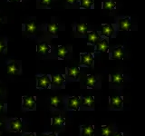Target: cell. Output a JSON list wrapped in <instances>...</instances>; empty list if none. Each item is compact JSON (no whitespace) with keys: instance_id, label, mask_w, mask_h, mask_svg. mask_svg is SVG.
Wrapping results in <instances>:
<instances>
[{"instance_id":"29","label":"cell","mask_w":145,"mask_h":136,"mask_svg":"<svg viewBox=\"0 0 145 136\" xmlns=\"http://www.w3.org/2000/svg\"><path fill=\"white\" fill-rule=\"evenodd\" d=\"M7 45L5 44L4 41L2 39H0V53H3V51L7 48Z\"/></svg>"},{"instance_id":"32","label":"cell","mask_w":145,"mask_h":136,"mask_svg":"<svg viewBox=\"0 0 145 136\" xmlns=\"http://www.w3.org/2000/svg\"><path fill=\"white\" fill-rule=\"evenodd\" d=\"M67 3H69V4H74L75 2H77L78 0H66Z\"/></svg>"},{"instance_id":"15","label":"cell","mask_w":145,"mask_h":136,"mask_svg":"<svg viewBox=\"0 0 145 136\" xmlns=\"http://www.w3.org/2000/svg\"><path fill=\"white\" fill-rule=\"evenodd\" d=\"M63 82H65V77L62 75H54L52 76V80L51 83L56 86H62L63 84Z\"/></svg>"},{"instance_id":"33","label":"cell","mask_w":145,"mask_h":136,"mask_svg":"<svg viewBox=\"0 0 145 136\" xmlns=\"http://www.w3.org/2000/svg\"><path fill=\"white\" fill-rule=\"evenodd\" d=\"M112 136H123V134H122L121 133H114Z\"/></svg>"},{"instance_id":"24","label":"cell","mask_w":145,"mask_h":136,"mask_svg":"<svg viewBox=\"0 0 145 136\" xmlns=\"http://www.w3.org/2000/svg\"><path fill=\"white\" fill-rule=\"evenodd\" d=\"M68 54V49L66 46H63V45H59L57 47V56L60 59H63L65 56Z\"/></svg>"},{"instance_id":"2","label":"cell","mask_w":145,"mask_h":136,"mask_svg":"<svg viewBox=\"0 0 145 136\" xmlns=\"http://www.w3.org/2000/svg\"><path fill=\"white\" fill-rule=\"evenodd\" d=\"M81 105H82V100L80 99L79 96L70 97L69 99H68L67 107H68V109H69V110L77 111Z\"/></svg>"},{"instance_id":"7","label":"cell","mask_w":145,"mask_h":136,"mask_svg":"<svg viewBox=\"0 0 145 136\" xmlns=\"http://www.w3.org/2000/svg\"><path fill=\"white\" fill-rule=\"evenodd\" d=\"M131 27V18L125 17L119 20V30L120 31H129Z\"/></svg>"},{"instance_id":"8","label":"cell","mask_w":145,"mask_h":136,"mask_svg":"<svg viewBox=\"0 0 145 136\" xmlns=\"http://www.w3.org/2000/svg\"><path fill=\"white\" fill-rule=\"evenodd\" d=\"M19 71H20L19 65L15 61L10 62L7 66V73L8 75H17Z\"/></svg>"},{"instance_id":"28","label":"cell","mask_w":145,"mask_h":136,"mask_svg":"<svg viewBox=\"0 0 145 136\" xmlns=\"http://www.w3.org/2000/svg\"><path fill=\"white\" fill-rule=\"evenodd\" d=\"M81 4L80 6L82 8H86V9H89L91 8V7L93 6V4L94 3L93 0H80Z\"/></svg>"},{"instance_id":"37","label":"cell","mask_w":145,"mask_h":136,"mask_svg":"<svg viewBox=\"0 0 145 136\" xmlns=\"http://www.w3.org/2000/svg\"><path fill=\"white\" fill-rule=\"evenodd\" d=\"M1 23H3V17L0 16V24H1Z\"/></svg>"},{"instance_id":"14","label":"cell","mask_w":145,"mask_h":136,"mask_svg":"<svg viewBox=\"0 0 145 136\" xmlns=\"http://www.w3.org/2000/svg\"><path fill=\"white\" fill-rule=\"evenodd\" d=\"M124 56V51H123V47L119 46L115 48L112 53V59H122Z\"/></svg>"},{"instance_id":"6","label":"cell","mask_w":145,"mask_h":136,"mask_svg":"<svg viewBox=\"0 0 145 136\" xmlns=\"http://www.w3.org/2000/svg\"><path fill=\"white\" fill-rule=\"evenodd\" d=\"M23 127V122L20 118H16V119H13L10 121V130L13 131H16V133H20Z\"/></svg>"},{"instance_id":"12","label":"cell","mask_w":145,"mask_h":136,"mask_svg":"<svg viewBox=\"0 0 145 136\" xmlns=\"http://www.w3.org/2000/svg\"><path fill=\"white\" fill-rule=\"evenodd\" d=\"M109 44L107 39H101L96 44V52H103L105 53L108 51Z\"/></svg>"},{"instance_id":"1","label":"cell","mask_w":145,"mask_h":136,"mask_svg":"<svg viewBox=\"0 0 145 136\" xmlns=\"http://www.w3.org/2000/svg\"><path fill=\"white\" fill-rule=\"evenodd\" d=\"M81 66H87V67H92L93 63L94 61V58L92 54L90 53H85V54H81Z\"/></svg>"},{"instance_id":"18","label":"cell","mask_w":145,"mask_h":136,"mask_svg":"<svg viewBox=\"0 0 145 136\" xmlns=\"http://www.w3.org/2000/svg\"><path fill=\"white\" fill-rule=\"evenodd\" d=\"M67 75L71 78H78L80 75V70L78 67H68L67 68Z\"/></svg>"},{"instance_id":"9","label":"cell","mask_w":145,"mask_h":136,"mask_svg":"<svg viewBox=\"0 0 145 136\" xmlns=\"http://www.w3.org/2000/svg\"><path fill=\"white\" fill-rule=\"evenodd\" d=\"M114 33V28L113 26L111 24H106L102 26V31H101V35L106 36V37H110Z\"/></svg>"},{"instance_id":"5","label":"cell","mask_w":145,"mask_h":136,"mask_svg":"<svg viewBox=\"0 0 145 136\" xmlns=\"http://www.w3.org/2000/svg\"><path fill=\"white\" fill-rule=\"evenodd\" d=\"M101 40V36L97 31H91L87 33V42L90 44H96Z\"/></svg>"},{"instance_id":"21","label":"cell","mask_w":145,"mask_h":136,"mask_svg":"<svg viewBox=\"0 0 145 136\" xmlns=\"http://www.w3.org/2000/svg\"><path fill=\"white\" fill-rule=\"evenodd\" d=\"M65 122V118H63L62 115L58 114V115H56L53 117V122H52V125L53 126H62L63 124Z\"/></svg>"},{"instance_id":"26","label":"cell","mask_w":145,"mask_h":136,"mask_svg":"<svg viewBox=\"0 0 145 136\" xmlns=\"http://www.w3.org/2000/svg\"><path fill=\"white\" fill-rule=\"evenodd\" d=\"M101 134L102 136H112V130L111 126L103 125L101 128Z\"/></svg>"},{"instance_id":"11","label":"cell","mask_w":145,"mask_h":136,"mask_svg":"<svg viewBox=\"0 0 145 136\" xmlns=\"http://www.w3.org/2000/svg\"><path fill=\"white\" fill-rule=\"evenodd\" d=\"M36 29H37V26L34 21H27L25 24V31L26 34L33 35L36 32Z\"/></svg>"},{"instance_id":"38","label":"cell","mask_w":145,"mask_h":136,"mask_svg":"<svg viewBox=\"0 0 145 136\" xmlns=\"http://www.w3.org/2000/svg\"><path fill=\"white\" fill-rule=\"evenodd\" d=\"M1 125H3V122H1V120H0V126H1Z\"/></svg>"},{"instance_id":"20","label":"cell","mask_w":145,"mask_h":136,"mask_svg":"<svg viewBox=\"0 0 145 136\" xmlns=\"http://www.w3.org/2000/svg\"><path fill=\"white\" fill-rule=\"evenodd\" d=\"M116 7V3L113 0H104L103 2V8L104 10L112 11Z\"/></svg>"},{"instance_id":"30","label":"cell","mask_w":145,"mask_h":136,"mask_svg":"<svg viewBox=\"0 0 145 136\" xmlns=\"http://www.w3.org/2000/svg\"><path fill=\"white\" fill-rule=\"evenodd\" d=\"M40 4H41V5H44V6L49 7L50 5L52 4V0H40Z\"/></svg>"},{"instance_id":"13","label":"cell","mask_w":145,"mask_h":136,"mask_svg":"<svg viewBox=\"0 0 145 136\" xmlns=\"http://www.w3.org/2000/svg\"><path fill=\"white\" fill-rule=\"evenodd\" d=\"M94 128L93 124L82 126V136H93Z\"/></svg>"},{"instance_id":"16","label":"cell","mask_w":145,"mask_h":136,"mask_svg":"<svg viewBox=\"0 0 145 136\" xmlns=\"http://www.w3.org/2000/svg\"><path fill=\"white\" fill-rule=\"evenodd\" d=\"M76 33L80 34V35H87L88 33V26L85 23H80V24H77L75 27Z\"/></svg>"},{"instance_id":"31","label":"cell","mask_w":145,"mask_h":136,"mask_svg":"<svg viewBox=\"0 0 145 136\" xmlns=\"http://www.w3.org/2000/svg\"><path fill=\"white\" fill-rule=\"evenodd\" d=\"M4 107H5V104H4V103H0V112H3Z\"/></svg>"},{"instance_id":"39","label":"cell","mask_w":145,"mask_h":136,"mask_svg":"<svg viewBox=\"0 0 145 136\" xmlns=\"http://www.w3.org/2000/svg\"><path fill=\"white\" fill-rule=\"evenodd\" d=\"M1 93H2V90H1V88H0V94H1Z\"/></svg>"},{"instance_id":"25","label":"cell","mask_w":145,"mask_h":136,"mask_svg":"<svg viewBox=\"0 0 145 136\" xmlns=\"http://www.w3.org/2000/svg\"><path fill=\"white\" fill-rule=\"evenodd\" d=\"M111 82L112 84H121L123 82V76L121 74H115L111 75Z\"/></svg>"},{"instance_id":"27","label":"cell","mask_w":145,"mask_h":136,"mask_svg":"<svg viewBox=\"0 0 145 136\" xmlns=\"http://www.w3.org/2000/svg\"><path fill=\"white\" fill-rule=\"evenodd\" d=\"M61 103H62L61 99L58 96H52L51 98H50V105L51 106L58 107L61 104Z\"/></svg>"},{"instance_id":"19","label":"cell","mask_w":145,"mask_h":136,"mask_svg":"<svg viewBox=\"0 0 145 136\" xmlns=\"http://www.w3.org/2000/svg\"><path fill=\"white\" fill-rule=\"evenodd\" d=\"M82 105L91 107V108L94 107V98H93V96H92V95H90V96H84L83 101H82Z\"/></svg>"},{"instance_id":"36","label":"cell","mask_w":145,"mask_h":136,"mask_svg":"<svg viewBox=\"0 0 145 136\" xmlns=\"http://www.w3.org/2000/svg\"><path fill=\"white\" fill-rule=\"evenodd\" d=\"M9 2H19L20 0H8Z\"/></svg>"},{"instance_id":"4","label":"cell","mask_w":145,"mask_h":136,"mask_svg":"<svg viewBox=\"0 0 145 136\" xmlns=\"http://www.w3.org/2000/svg\"><path fill=\"white\" fill-rule=\"evenodd\" d=\"M50 84H51V79H50L49 75H44L41 76H37V88L38 89L48 88Z\"/></svg>"},{"instance_id":"34","label":"cell","mask_w":145,"mask_h":136,"mask_svg":"<svg viewBox=\"0 0 145 136\" xmlns=\"http://www.w3.org/2000/svg\"><path fill=\"white\" fill-rule=\"evenodd\" d=\"M44 136H56V133H48V134H44Z\"/></svg>"},{"instance_id":"23","label":"cell","mask_w":145,"mask_h":136,"mask_svg":"<svg viewBox=\"0 0 145 136\" xmlns=\"http://www.w3.org/2000/svg\"><path fill=\"white\" fill-rule=\"evenodd\" d=\"M96 82H97L96 77L93 75H87V77H86L85 85L89 88H93L95 85V84H96Z\"/></svg>"},{"instance_id":"22","label":"cell","mask_w":145,"mask_h":136,"mask_svg":"<svg viewBox=\"0 0 145 136\" xmlns=\"http://www.w3.org/2000/svg\"><path fill=\"white\" fill-rule=\"evenodd\" d=\"M59 31V26L57 23H50L47 26V33L50 35H56Z\"/></svg>"},{"instance_id":"35","label":"cell","mask_w":145,"mask_h":136,"mask_svg":"<svg viewBox=\"0 0 145 136\" xmlns=\"http://www.w3.org/2000/svg\"><path fill=\"white\" fill-rule=\"evenodd\" d=\"M24 136H35V134L34 133H25Z\"/></svg>"},{"instance_id":"3","label":"cell","mask_w":145,"mask_h":136,"mask_svg":"<svg viewBox=\"0 0 145 136\" xmlns=\"http://www.w3.org/2000/svg\"><path fill=\"white\" fill-rule=\"evenodd\" d=\"M36 106L35 96H24L23 97V108L28 110H35Z\"/></svg>"},{"instance_id":"10","label":"cell","mask_w":145,"mask_h":136,"mask_svg":"<svg viewBox=\"0 0 145 136\" xmlns=\"http://www.w3.org/2000/svg\"><path fill=\"white\" fill-rule=\"evenodd\" d=\"M111 106L117 110H120L122 108V98L121 96H110Z\"/></svg>"},{"instance_id":"17","label":"cell","mask_w":145,"mask_h":136,"mask_svg":"<svg viewBox=\"0 0 145 136\" xmlns=\"http://www.w3.org/2000/svg\"><path fill=\"white\" fill-rule=\"evenodd\" d=\"M50 50H51V47L49 46L47 43H40L37 44V53L38 54H45L50 52Z\"/></svg>"}]
</instances>
